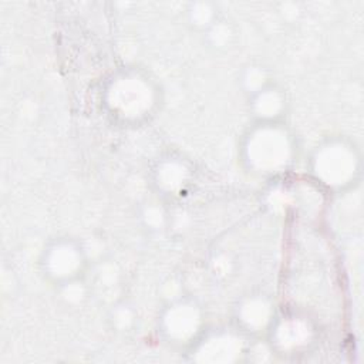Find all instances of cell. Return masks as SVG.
Segmentation results:
<instances>
[{"label": "cell", "mask_w": 364, "mask_h": 364, "mask_svg": "<svg viewBox=\"0 0 364 364\" xmlns=\"http://www.w3.org/2000/svg\"><path fill=\"white\" fill-rule=\"evenodd\" d=\"M242 166L253 176L279 178L297 161V141L283 122H253L239 144Z\"/></svg>", "instance_id": "1"}, {"label": "cell", "mask_w": 364, "mask_h": 364, "mask_svg": "<svg viewBox=\"0 0 364 364\" xmlns=\"http://www.w3.org/2000/svg\"><path fill=\"white\" fill-rule=\"evenodd\" d=\"M247 108L253 122L283 121L287 111L286 92L274 82L247 97Z\"/></svg>", "instance_id": "10"}, {"label": "cell", "mask_w": 364, "mask_h": 364, "mask_svg": "<svg viewBox=\"0 0 364 364\" xmlns=\"http://www.w3.org/2000/svg\"><path fill=\"white\" fill-rule=\"evenodd\" d=\"M220 17L219 9L212 1H192L186 9V20L188 24L196 31L205 33L218 18Z\"/></svg>", "instance_id": "11"}, {"label": "cell", "mask_w": 364, "mask_h": 364, "mask_svg": "<svg viewBox=\"0 0 364 364\" xmlns=\"http://www.w3.org/2000/svg\"><path fill=\"white\" fill-rule=\"evenodd\" d=\"M264 338L274 354L294 357L313 348L317 340V326L306 313L277 311Z\"/></svg>", "instance_id": "6"}, {"label": "cell", "mask_w": 364, "mask_h": 364, "mask_svg": "<svg viewBox=\"0 0 364 364\" xmlns=\"http://www.w3.org/2000/svg\"><path fill=\"white\" fill-rule=\"evenodd\" d=\"M203 36H205V41L208 43V46H210L213 48H226L233 41L235 30H233L232 24L225 17L220 16L203 33Z\"/></svg>", "instance_id": "13"}, {"label": "cell", "mask_w": 364, "mask_h": 364, "mask_svg": "<svg viewBox=\"0 0 364 364\" xmlns=\"http://www.w3.org/2000/svg\"><path fill=\"white\" fill-rule=\"evenodd\" d=\"M38 266L43 277L60 287L82 279L88 267L87 250L77 239L60 236L44 246Z\"/></svg>", "instance_id": "5"}, {"label": "cell", "mask_w": 364, "mask_h": 364, "mask_svg": "<svg viewBox=\"0 0 364 364\" xmlns=\"http://www.w3.org/2000/svg\"><path fill=\"white\" fill-rule=\"evenodd\" d=\"M276 307L273 299L263 291L243 294L233 309V326L249 338L266 337L274 317Z\"/></svg>", "instance_id": "9"}, {"label": "cell", "mask_w": 364, "mask_h": 364, "mask_svg": "<svg viewBox=\"0 0 364 364\" xmlns=\"http://www.w3.org/2000/svg\"><path fill=\"white\" fill-rule=\"evenodd\" d=\"M311 179L326 191L343 192L360 178L361 155L357 145L346 136H328L318 142L307 162Z\"/></svg>", "instance_id": "3"}, {"label": "cell", "mask_w": 364, "mask_h": 364, "mask_svg": "<svg viewBox=\"0 0 364 364\" xmlns=\"http://www.w3.org/2000/svg\"><path fill=\"white\" fill-rule=\"evenodd\" d=\"M142 218L145 220V223L149 228L154 229H159V226H162L164 219H165V213L162 210V208L158 203H149L148 206H145Z\"/></svg>", "instance_id": "15"}, {"label": "cell", "mask_w": 364, "mask_h": 364, "mask_svg": "<svg viewBox=\"0 0 364 364\" xmlns=\"http://www.w3.org/2000/svg\"><path fill=\"white\" fill-rule=\"evenodd\" d=\"M159 87L142 68L122 67L105 81L101 102L107 115L117 124L135 127L148 121L158 109Z\"/></svg>", "instance_id": "2"}, {"label": "cell", "mask_w": 364, "mask_h": 364, "mask_svg": "<svg viewBox=\"0 0 364 364\" xmlns=\"http://www.w3.org/2000/svg\"><path fill=\"white\" fill-rule=\"evenodd\" d=\"M250 338L235 326L205 330L188 348L196 363H237L247 354Z\"/></svg>", "instance_id": "7"}, {"label": "cell", "mask_w": 364, "mask_h": 364, "mask_svg": "<svg viewBox=\"0 0 364 364\" xmlns=\"http://www.w3.org/2000/svg\"><path fill=\"white\" fill-rule=\"evenodd\" d=\"M135 318H136L135 310L127 303L115 304L109 311L111 326L117 331H129L135 324Z\"/></svg>", "instance_id": "14"}, {"label": "cell", "mask_w": 364, "mask_h": 364, "mask_svg": "<svg viewBox=\"0 0 364 364\" xmlns=\"http://www.w3.org/2000/svg\"><path fill=\"white\" fill-rule=\"evenodd\" d=\"M206 330L202 304L191 296H176L166 301L158 316V333L165 343L189 348Z\"/></svg>", "instance_id": "4"}, {"label": "cell", "mask_w": 364, "mask_h": 364, "mask_svg": "<svg viewBox=\"0 0 364 364\" xmlns=\"http://www.w3.org/2000/svg\"><path fill=\"white\" fill-rule=\"evenodd\" d=\"M239 82H240V87L243 90V92L250 97L252 94L260 91L262 88H264L266 85H269L272 81L270 78V73L269 70L262 65V64H249L246 65L242 73H240V77H239Z\"/></svg>", "instance_id": "12"}, {"label": "cell", "mask_w": 364, "mask_h": 364, "mask_svg": "<svg viewBox=\"0 0 364 364\" xmlns=\"http://www.w3.org/2000/svg\"><path fill=\"white\" fill-rule=\"evenodd\" d=\"M193 178L192 162L176 152L161 155L151 169V183L164 199L181 198L192 185Z\"/></svg>", "instance_id": "8"}]
</instances>
